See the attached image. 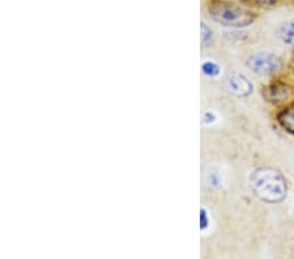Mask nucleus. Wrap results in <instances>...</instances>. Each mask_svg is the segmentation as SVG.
<instances>
[{
	"mask_svg": "<svg viewBox=\"0 0 294 259\" xmlns=\"http://www.w3.org/2000/svg\"><path fill=\"white\" fill-rule=\"evenodd\" d=\"M251 191L267 205H280L289 194V183L284 173L273 166H258L248 177Z\"/></svg>",
	"mask_w": 294,
	"mask_h": 259,
	"instance_id": "1",
	"label": "nucleus"
},
{
	"mask_svg": "<svg viewBox=\"0 0 294 259\" xmlns=\"http://www.w3.org/2000/svg\"><path fill=\"white\" fill-rule=\"evenodd\" d=\"M208 13L214 23L225 28L243 29L252 25L257 20V14L252 11L226 0H212L208 4Z\"/></svg>",
	"mask_w": 294,
	"mask_h": 259,
	"instance_id": "2",
	"label": "nucleus"
},
{
	"mask_svg": "<svg viewBox=\"0 0 294 259\" xmlns=\"http://www.w3.org/2000/svg\"><path fill=\"white\" fill-rule=\"evenodd\" d=\"M246 67L251 73L258 78H276L284 68L283 58L275 52L258 51L248 55L246 59Z\"/></svg>",
	"mask_w": 294,
	"mask_h": 259,
	"instance_id": "3",
	"label": "nucleus"
},
{
	"mask_svg": "<svg viewBox=\"0 0 294 259\" xmlns=\"http://www.w3.org/2000/svg\"><path fill=\"white\" fill-rule=\"evenodd\" d=\"M263 96L267 102L275 107H283L294 102V86L288 81L273 78L263 89Z\"/></svg>",
	"mask_w": 294,
	"mask_h": 259,
	"instance_id": "4",
	"label": "nucleus"
},
{
	"mask_svg": "<svg viewBox=\"0 0 294 259\" xmlns=\"http://www.w3.org/2000/svg\"><path fill=\"white\" fill-rule=\"evenodd\" d=\"M226 86L231 95L240 98L250 97L254 92V84L248 78L240 72H231L226 78Z\"/></svg>",
	"mask_w": 294,
	"mask_h": 259,
	"instance_id": "5",
	"label": "nucleus"
},
{
	"mask_svg": "<svg viewBox=\"0 0 294 259\" xmlns=\"http://www.w3.org/2000/svg\"><path fill=\"white\" fill-rule=\"evenodd\" d=\"M276 122L286 134L294 136V102L280 107L276 113Z\"/></svg>",
	"mask_w": 294,
	"mask_h": 259,
	"instance_id": "6",
	"label": "nucleus"
},
{
	"mask_svg": "<svg viewBox=\"0 0 294 259\" xmlns=\"http://www.w3.org/2000/svg\"><path fill=\"white\" fill-rule=\"evenodd\" d=\"M279 35L285 45L294 49V18L286 21L285 24L280 26Z\"/></svg>",
	"mask_w": 294,
	"mask_h": 259,
	"instance_id": "7",
	"label": "nucleus"
},
{
	"mask_svg": "<svg viewBox=\"0 0 294 259\" xmlns=\"http://www.w3.org/2000/svg\"><path fill=\"white\" fill-rule=\"evenodd\" d=\"M203 73L205 76H209V78H216L220 75V66L217 63L212 61H207L203 63L202 66Z\"/></svg>",
	"mask_w": 294,
	"mask_h": 259,
	"instance_id": "8",
	"label": "nucleus"
},
{
	"mask_svg": "<svg viewBox=\"0 0 294 259\" xmlns=\"http://www.w3.org/2000/svg\"><path fill=\"white\" fill-rule=\"evenodd\" d=\"M212 37H213V33H212V30L209 28H208L207 24L203 23L202 24V42L203 45H209V42L212 41Z\"/></svg>",
	"mask_w": 294,
	"mask_h": 259,
	"instance_id": "9",
	"label": "nucleus"
},
{
	"mask_svg": "<svg viewBox=\"0 0 294 259\" xmlns=\"http://www.w3.org/2000/svg\"><path fill=\"white\" fill-rule=\"evenodd\" d=\"M251 3L258 7H272L279 2V0H250Z\"/></svg>",
	"mask_w": 294,
	"mask_h": 259,
	"instance_id": "10",
	"label": "nucleus"
},
{
	"mask_svg": "<svg viewBox=\"0 0 294 259\" xmlns=\"http://www.w3.org/2000/svg\"><path fill=\"white\" fill-rule=\"evenodd\" d=\"M200 221H202V229H205V228L208 227V223H209V220H208V213L205 210H202V215H200Z\"/></svg>",
	"mask_w": 294,
	"mask_h": 259,
	"instance_id": "11",
	"label": "nucleus"
},
{
	"mask_svg": "<svg viewBox=\"0 0 294 259\" xmlns=\"http://www.w3.org/2000/svg\"><path fill=\"white\" fill-rule=\"evenodd\" d=\"M291 72H293V76H294V59H293V63H291Z\"/></svg>",
	"mask_w": 294,
	"mask_h": 259,
	"instance_id": "12",
	"label": "nucleus"
}]
</instances>
